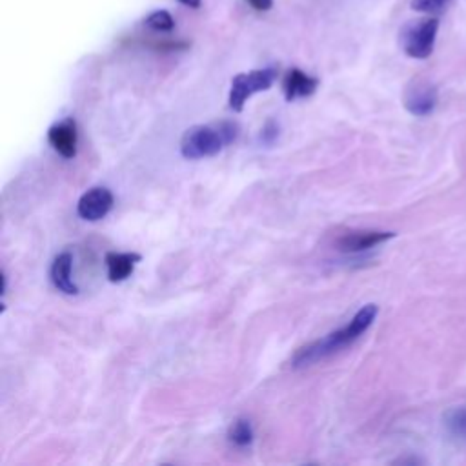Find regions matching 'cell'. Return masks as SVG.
<instances>
[{
  "label": "cell",
  "instance_id": "cell-11",
  "mask_svg": "<svg viewBox=\"0 0 466 466\" xmlns=\"http://www.w3.org/2000/svg\"><path fill=\"white\" fill-rule=\"evenodd\" d=\"M104 263H106V268H108V281L122 282L135 272V266L141 263V255L108 251L106 257H104Z\"/></svg>",
  "mask_w": 466,
  "mask_h": 466
},
{
  "label": "cell",
  "instance_id": "cell-13",
  "mask_svg": "<svg viewBox=\"0 0 466 466\" xmlns=\"http://www.w3.org/2000/svg\"><path fill=\"white\" fill-rule=\"evenodd\" d=\"M445 424L453 437L466 439V408H455L448 412Z\"/></svg>",
  "mask_w": 466,
  "mask_h": 466
},
{
  "label": "cell",
  "instance_id": "cell-14",
  "mask_svg": "<svg viewBox=\"0 0 466 466\" xmlns=\"http://www.w3.org/2000/svg\"><path fill=\"white\" fill-rule=\"evenodd\" d=\"M452 0H412L410 6L415 11H421V13L428 15H436L441 13L443 9H446V6L450 4Z\"/></svg>",
  "mask_w": 466,
  "mask_h": 466
},
{
  "label": "cell",
  "instance_id": "cell-7",
  "mask_svg": "<svg viewBox=\"0 0 466 466\" xmlns=\"http://www.w3.org/2000/svg\"><path fill=\"white\" fill-rule=\"evenodd\" d=\"M113 193L108 188H102V186H97V188H91L86 193L78 199L77 203V213L80 219L90 220V222H95V220L104 219L112 212L113 208Z\"/></svg>",
  "mask_w": 466,
  "mask_h": 466
},
{
  "label": "cell",
  "instance_id": "cell-3",
  "mask_svg": "<svg viewBox=\"0 0 466 466\" xmlns=\"http://www.w3.org/2000/svg\"><path fill=\"white\" fill-rule=\"evenodd\" d=\"M437 31H439V20L436 17L408 22L399 35L402 52L412 59H419V61L428 59L436 46Z\"/></svg>",
  "mask_w": 466,
  "mask_h": 466
},
{
  "label": "cell",
  "instance_id": "cell-1",
  "mask_svg": "<svg viewBox=\"0 0 466 466\" xmlns=\"http://www.w3.org/2000/svg\"><path fill=\"white\" fill-rule=\"evenodd\" d=\"M377 313H379V308L376 304L363 306L346 326L299 348L292 357V368L311 366V364L319 363V361L332 357L333 354L345 350L346 346H352L374 324Z\"/></svg>",
  "mask_w": 466,
  "mask_h": 466
},
{
  "label": "cell",
  "instance_id": "cell-10",
  "mask_svg": "<svg viewBox=\"0 0 466 466\" xmlns=\"http://www.w3.org/2000/svg\"><path fill=\"white\" fill-rule=\"evenodd\" d=\"M71 268H73V255L69 251H62L55 257L49 270V279H52L53 286L59 292L66 295H77L78 288L71 279Z\"/></svg>",
  "mask_w": 466,
  "mask_h": 466
},
{
  "label": "cell",
  "instance_id": "cell-12",
  "mask_svg": "<svg viewBox=\"0 0 466 466\" xmlns=\"http://www.w3.org/2000/svg\"><path fill=\"white\" fill-rule=\"evenodd\" d=\"M228 439L232 445L239 446V448L250 446L253 443V426L250 421L244 417L235 419L228 428Z\"/></svg>",
  "mask_w": 466,
  "mask_h": 466
},
{
  "label": "cell",
  "instance_id": "cell-17",
  "mask_svg": "<svg viewBox=\"0 0 466 466\" xmlns=\"http://www.w3.org/2000/svg\"><path fill=\"white\" fill-rule=\"evenodd\" d=\"M248 2H250L257 11H268L273 4V0H248Z\"/></svg>",
  "mask_w": 466,
  "mask_h": 466
},
{
  "label": "cell",
  "instance_id": "cell-4",
  "mask_svg": "<svg viewBox=\"0 0 466 466\" xmlns=\"http://www.w3.org/2000/svg\"><path fill=\"white\" fill-rule=\"evenodd\" d=\"M275 78V68L253 69V71H248V73L235 75L232 80V90H229V108L237 113L242 112L246 100L251 95H255V93H259V91L270 90Z\"/></svg>",
  "mask_w": 466,
  "mask_h": 466
},
{
  "label": "cell",
  "instance_id": "cell-5",
  "mask_svg": "<svg viewBox=\"0 0 466 466\" xmlns=\"http://www.w3.org/2000/svg\"><path fill=\"white\" fill-rule=\"evenodd\" d=\"M395 237L393 232H379V229H354L346 232L337 239L335 246L342 253H363L371 248L381 246L383 242Z\"/></svg>",
  "mask_w": 466,
  "mask_h": 466
},
{
  "label": "cell",
  "instance_id": "cell-15",
  "mask_svg": "<svg viewBox=\"0 0 466 466\" xmlns=\"http://www.w3.org/2000/svg\"><path fill=\"white\" fill-rule=\"evenodd\" d=\"M146 24L151 30L169 31L175 26V20H173L168 11H153V13L146 18Z\"/></svg>",
  "mask_w": 466,
  "mask_h": 466
},
{
  "label": "cell",
  "instance_id": "cell-9",
  "mask_svg": "<svg viewBox=\"0 0 466 466\" xmlns=\"http://www.w3.org/2000/svg\"><path fill=\"white\" fill-rule=\"evenodd\" d=\"M317 88H319V80L301 71V69H289L285 80H282V91H285V97L288 102L313 95Z\"/></svg>",
  "mask_w": 466,
  "mask_h": 466
},
{
  "label": "cell",
  "instance_id": "cell-6",
  "mask_svg": "<svg viewBox=\"0 0 466 466\" xmlns=\"http://www.w3.org/2000/svg\"><path fill=\"white\" fill-rule=\"evenodd\" d=\"M437 100H439V93H437V88L434 84L424 83V80H415L406 88L402 102H405L406 112L412 113V115L428 116L436 109Z\"/></svg>",
  "mask_w": 466,
  "mask_h": 466
},
{
  "label": "cell",
  "instance_id": "cell-16",
  "mask_svg": "<svg viewBox=\"0 0 466 466\" xmlns=\"http://www.w3.org/2000/svg\"><path fill=\"white\" fill-rule=\"evenodd\" d=\"M277 137H279V124H275L273 121L268 122L266 126L263 128V131H261V143L263 144H273L277 141Z\"/></svg>",
  "mask_w": 466,
  "mask_h": 466
},
{
  "label": "cell",
  "instance_id": "cell-18",
  "mask_svg": "<svg viewBox=\"0 0 466 466\" xmlns=\"http://www.w3.org/2000/svg\"><path fill=\"white\" fill-rule=\"evenodd\" d=\"M179 2H182L184 6H190V8H199L201 6V0H179Z\"/></svg>",
  "mask_w": 466,
  "mask_h": 466
},
{
  "label": "cell",
  "instance_id": "cell-2",
  "mask_svg": "<svg viewBox=\"0 0 466 466\" xmlns=\"http://www.w3.org/2000/svg\"><path fill=\"white\" fill-rule=\"evenodd\" d=\"M237 137L239 126L235 122L220 121L215 124L193 126L182 135L181 155L188 160L215 157Z\"/></svg>",
  "mask_w": 466,
  "mask_h": 466
},
{
  "label": "cell",
  "instance_id": "cell-8",
  "mask_svg": "<svg viewBox=\"0 0 466 466\" xmlns=\"http://www.w3.org/2000/svg\"><path fill=\"white\" fill-rule=\"evenodd\" d=\"M48 143L61 157L73 159L77 155L78 144V131L75 119L68 116L64 121L53 124L48 131Z\"/></svg>",
  "mask_w": 466,
  "mask_h": 466
}]
</instances>
